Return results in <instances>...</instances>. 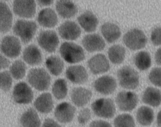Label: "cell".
I'll return each mask as SVG.
<instances>
[{
    "label": "cell",
    "instance_id": "1",
    "mask_svg": "<svg viewBox=\"0 0 161 127\" xmlns=\"http://www.w3.org/2000/svg\"><path fill=\"white\" fill-rule=\"evenodd\" d=\"M60 53L63 59L69 64L80 63L85 58L82 48L72 42H66L62 44Z\"/></svg>",
    "mask_w": 161,
    "mask_h": 127
},
{
    "label": "cell",
    "instance_id": "2",
    "mask_svg": "<svg viewBox=\"0 0 161 127\" xmlns=\"http://www.w3.org/2000/svg\"><path fill=\"white\" fill-rule=\"evenodd\" d=\"M27 78L31 85L38 91L47 90L50 85V76L43 68L31 69L28 73Z\"/></svg>",
    "mask_w": 161,
    "mask_h": 127
},
{
    "label": "cell",
    "instance_id": "3",
    "mask_svg": "<svg viewBox=\"0 0 161 127\" xmlns=\"http://www.w3.org/2000/svg\"><path fill=\"white\" fill-rule=\"evenodd\" d=\"M117 77L121 87L127 89H136L139 84L138 72L132 68L125 66L117 71Z\"/></svg>",
    "mask_w": 161,
    "mask_h": 127
},
{
    "label": "cell",
    "instance_id": "4",
    "mask_svg": "<svg viewBox=\"0 0 161 127\" xmlns=\"http://www.w3.org/2000/svg\"><path fill=\"white\" fill-rule=\"evenodd\" d=\"M36 22L30 20L19 19L14 27V32L24 44L29 43L33 38L37 30Z\"/></svg>",
    "mask_w": 161,
    "mask_h": 127
},
{
    "label": "cell",
    "instance_id": "5",
    "mask_svg": "<svg viewBox=\"0 0 161 127\" xmlns=\"http://www.w3.org/2000/svg\"><path fill=\"white\" fill-rule=\"evenodd\" d=\"M123 41L125 46L130 50H138L146 47L147 43V38L143 31L133 29L125 34Z\"/></svg>",
    "mask_w": 161,
    "mask_h": 127
},
{
    "label": "cell",
    "instance_id": "6",
    "mask_svg": "<svg viewBox=\"0 0 161 127\" xmlns=\"http://www.w3.org/2000/svg\"><path fill=\"white\" fill-rule=\"evenodd\" d=\"M92 109L99 117L111 119L116 113V107L113 100L110 98L98 99L92 103Z\"/></svg>",
    "mask_w": 161,
    "mask_h": 127
},
{
    "label": "cell",
    "instance_id": "7",
    "mask_svg": "<svg viewBox=\"0 0 161 127\" xmlns=\"http://www.w3.org/2000/svg\"><path fill=\"white\" fill-rule=\"evenodd\" d=\"M115 101L120 111L130 112L137 106L138 98L136 94L134 92L122 91L118 93Z\"/></svg>",
    "mask_w": 161,
    "mask_h": 127
},
{
    "label": "cell",
    "instance_id": "8",
    "mask_svg": "<svg viewBox=\"0 0 161 127\" xmlns=\"http://www.w3.org/2000/svg\"><path fill=\"white\" fill-rule=\"evenodd\" d=\"M39 46L46 51L52 53L56 50L59 43V37L53 30L42 31L37 38Z\"/></svg>",
    "mask_w": 161,
    "mask_h": 127
},
{
    "label": "cell",
    "instance_id": "9",
    "mask_svg": "<svg viewBox=\"0 0 161 127\" xmlns=\"http://www.w3.org/2000/svg\"><path fill=\"white\" fill-rule=\"evenodd\" d=\"M13 98L16 103L29 104L33 99V92L30 86L24 82L19 83L14 87Z\"/></svg>",
    "mask_w": 161,
    "mask_h": 127
},
{
    "label": "cell",
    "instance_id": "10",
    "mask_svg": "<svg viewBox=\"0 0 161 127\" xmlns=\"http://www.w3.org/2000/svg\"><path fill=\"white\" fill-rule=\"evenodd\" d=\"M1 48L3 53L9 58H16L20 54L21 46L18 38L14 36H7L3 37Z\"/></svg>",
    "mask_w": 161,
    "mask_h": 127
},
{
    "label": "cell",
    "instance_id": "11",
    "mask_svg": "<svg viewBox=\"0 0 161 127\" xmlns=\"http://www.w3.org/2000/svg\"><path fill=\"white\" fill-rule=\"evenodd\" d=\"M13 9L15 14L18 16L31 18L36 12V4L34 1H15Z\"/></svg>",
    "mask_w": 161,
    "mask_h": 127
},
{
    "label": "cell",
    "instance_id": "12",
    "mask_svg": "<svg viewBox=\"0 0 161 127\" xmlns=\"http://www.w3.org/2000/svg\"><path fill=\"white\" fill-rule=\"evenodd\" d=\"M76 111V108L69 102H62L55 108L54 116L61 123H69L74 119Z\"/></svg>",
    "mask_w": 161,
    "mask_h": 127
},
{
    "label": "cell",
    "instance_id": "13",
    "mask_svg": "<svg viewBox=\"0 0 161 127\" xmlns=\"http://www.w3.org/2000/svg\"><path fill=\"white\" fill-rule=\"evenodd\" d=\"M95 90L100 94L109 95L113 94L117 88V82L112 76L105 75L97 79L94 84Z\"/></svg>",
    "mask_w": 161,
    "mask_h": 127
},
{
    "label": "cell",
    "instance_id": "14",
    "mask_svg": "<svg viewBox=\"0 0 161 127\" xmlns=\"http://www.w3.org/2000/svg\"><path fill=\"white\" fill-rule=\"evenodd\" d=\"M88 68L94 75L107 72L110 68V64L106 56L99 53L91 57L87 63Z\"/></svg>",
    "mask_w": 161,
    "mask_h": 127
},
{
    "label": "cell",
    "instance_id": "15",
    "mask_svg": "<svg viewBox=\"0 0 161 127\" xmlns=\"http://www.w3.org/2000/svg\"><path fill=\"white\" fill-rule=\"evenodd\" d=\"M58 31L63 39L67 40H76L81 34V30L79 25L74 21L69 20L63 23L58 28Z\"/></svg>",
    "mask_w": 161,
    "mask_h": 127
},
{
    "label": "cell",
    "instance_id": "16",
    "mask_svg": "<svg viewBox=\"0 0 161 127\" xmlns=\"http://www.w3.org/2000/svg\"><path fill=\"white\" fill-rule=\"evenodd\" d=\"M66 75L71 82L82 84L88 80V75L85 67L81 65H74L67 69Z\"/></svg>",
    "mask_w": 161,
    "mask_h": 127
},
{
    "label": "cell",
    "instance_id": "17",
    "mask_svg": "<svg viewBox=\"0 0 161 127\" xmlns=\"http://www.w3.org/2000/svg\"><path fill=\"white\" fill-rule=\"evenodd\" d=\"M83 46L88 52L101 51L104 49L105 43L103 38L97 34L87 35L83 38Z\"/></svg>",
    "mask_w": 161,
    "mask_h": 127
},
{
    "label": "cell",
    "instance_id": "18",
    "mask_svg": "<svg viewBox=\"0 0 161 127\" xmlns=\"http://www.w3.org/2000/svg\"><path fill=\"white\" fill-rule=\"evenodd\" d=\"M92 97V92L89 89L82 87L74 88L70 95L71 101L78 107L85 106L89 102Z\"/></svg>",
    "mask_w": 161,
    "mask_h": 127
},
{
    "label": "cell",
    "instance_id": "19",
    "mask_svg": "<svg viewBox=\"0 0 161 127\" xmlns=\"http://www.w3.org/2000/svg\"><path fill=\"white\" fill-rule=\"evenodd\" d=\"M78 21L81 27L87 32L95 31L99 23L97 16L89 11H86L79 16Z\"/></svg>",
    "mask_w": 161,
    "mask_h": 127
},
{
    "label": "cell",
    "instance_id": "20",
    "mask_svg": "<svg viewBox=\"0 0 161 127\" xmlns=\"http://www.w3.org/2000/svg\"><path fill=\"white\" fill-rule=\"evenodd\" d=\"M38 23L44 28H52L58 23V17L55 12L51 8H46L40 11L38 14Z\"/></svg>",
    "mask_w": 161,
    "mask_h": 127
},
{
    "label": "cell",
    "instance_id": "21",
    "mask_svg": "<svg viewBox=\"0 0 161 127\" xmlns=\"http://www.w3.org/2000/svg\"><path fill=\"white\" fill-rule=\"evenodd\" d=\"M56 9L59 15L63 18L74 17L78 13L77 5L70 1H58L56 3Z\"/></svg>",
    "mask_w": 161,
    "mask_h": 127
},
{
    "label": "cell",
    "instance_id": "22",
    "mask_svg": "<svg viewBox=\"0 0 161 127\" xmlns=\"http://www.w3.org/2000/svg\"><path fill=\"white\" fill-rule=\"evenodd\" d=\"M0 12H1V32L2 33L8 32L12 28L13 23V14L12 12L5 3H0Z\"/></svg>",
    "mask_w": 161,
    "mask_h": 127
},
{
    "label": "cell",
    "instance_id": "23",
    "mask_svg": "<svg viewBox=\"0 0 161 127\" xmlns=\"http://www.w3.org/2000/svg\"><path fill=\"white\" fill-rule=\"evenodd\" d=\"M23 58L27 64L32 66L39 65L42 61L41 51L34 45H30L24 49Z\"/></svg>",
    "mask_w": 161,
    "mask_h": 127
},
{
    "label": "cell",
    "instance_id": "24",
    "mask_svg": "<svg viewBox=\"0 0 161 127\" xmlns=\"http://www.w3.org/2000/svg\"><path fill=\"white\" fill-rule=\"evenodd\" d=\"M143 102L152 107H157L161 103V91L154 87H147L142 97Z\"/></svg>",
    "mask_w": 161,
    "mask_h": 127
},
{
    "label": "cell",
    "instance_id": "25",
    "mask_svg": "<svg viewBox=\"0 0 161 127\" xmlns=\"http://www.w3.org/2000/svg\"><path fill=\"white\" fill-rule=\"evenodd\" d=\"M102 34L108 43L115 42L121 36L120 28L114 23L106 22L101 28Z\"/></svg>",
    "mask_w": 161,
    "mask_h": 127
},
{
    "label": "cell",
    "instance_id": "26",
    "mask_svg": "<svg viewBox=\"0 0 161 127\" xmlns=\"http://www.w3.org/2000/svg\"><path fill=\"white\" fill-rule=\"evenodd\" d=\"M36 109L42 113H49L53 108L52 96L49 93L41 94L36 100L34 102Z\"/></svg>",
    "mask_w": 161,
    "mask_h": 127
},
{
    "label": "cell",
    "instance_id": "27",
    "mask_svg": "<svg viewBox=\"0 0 161 127\" xmlns=\"http://www.w3.org/2000/svg\"><path fill=\"white\" fill-rule=\"evenodd\" d=\"M20 122L23 127H40L41 124L38 114L34 109L31 108L22 114Z\"/></svg>",
    "mask_w": 161,
    "mask_h": 127
},
{
    "label": "cell",
    "instance_id": "28",
    "mask_svg": "<svg viewBox=\"0 0 161 127\" xmlns=\"http://www.w3.org/2000/svg\"><path fill=\"white\" fill-rule=\"evenodd\" d=\"M154 117L153 110L148 106H141L136 111V119L141 126H148L151 125Z\"/></svg>",
    "mask_w": 161,
    "mask_h": 127
},
{
    "label": "cell",
    "instance_id": "29",
    "mask_svg": "<svg viewBox=\"0 0 161 127\" xmlns=\"http://www.w3.org/2000/svg\"><path fill=\"white\" fill-rule=\"evenodd\" d=\"M126 52L125 48L121 45H113L108 50V57L113 64H119L124 61Z\"/></svg>",
    "mask_w": 161,
    "mask_h": 127
},
{
    "label": "cell",
    "instance_id": "30",
    "mask_svg": "<svg viewBox=\"0 0 161 127\" xmlns=\"http://www.w3.org/2000/svg\"><path fill=\"white\" fill-rule=\"evenodd\" d=\"M46 64L50 73L54 76H59L64 70V62L58 56L52 55L49 57L46 61Z\"/></svg>",
    "mask_w": 161,
    "mask_h": 127
},
{
    "label": "cell",
    "instance_id": "31",
    "mask_svg": "<svg viewBox=\"0 0 161 127\" xmlns=\"http://www.w3.org/2000/svg\"><path fill=\"white\" fill-rule=\"evenodd\" d=\"M134 63L136 66L139 70L144 71L147 70L151 65V57L147 52L140 51L136 53L134 57Z\"/></svg>",
    "mask_w": 161,
    "mask_h": 127
},
{
    "label": "cell",
    "instance_id": "32",
    "mask_svg": "<svg viewBox=\"0 0 161 127\" xmlns=\"http://www.w3.org/2000/svg\"><path fill=\"white\" fill-rule=\"evenodd\" d=\"M52 93L57 99H63L66 97L67 95L68 87L64 79H59L55 81L53 86Z\"/></svg>",
    "mask_w": 161,
    "mask_h": 127
},
{
    "label": "cell",
    "instance_id": "33",
    "mask_svg": "<svg viewBox=\"0 0 161 127\" xmlns=\"http://www.w3.org/2000/svg\"><path fill=\"white\" fill-rule=\"evenodd\" d=\"M26 69L27 67L24 62L21 60H16L10 67V73L15 80H21L26 75Z\"/></svg>",
    "mask_w": 161,
    "mask_h": 127
},
{
    "label": "cell",
    "instance_id": "34",
    "mask_svg": "<svg viewBox=\"0 0 161 127\" xmlns=\"http://www.w3.org/2000/svg\"><path fill=\"white\" fill-rule=\"evenodd\" d=\"M114 127H135L134 119L132 116L128 113L119 115L114 119Z\"/></svg>",
    "mask_w": 161,
    "mask_h": 127
},
{
    "label": "cell",
    "instance_id": "35",
    "mask_svg": "<svg viewBox=\"0 0 161 127\" xmlns=\"http://www.w3.org/2000/svg\"><path fill=\"white\" fill-rule=\"evenodd\" d=\"M1 88L4 92H8L12 87L13 85L11 74L7 71L1 72Z\"/></svg>",
    "mask_w": 161,
    "mask_h": 127
},
{
    "label": "cell",
    "instance_id": "36",
    "mask_svg": "<svg viewBox=\"0 0 161 127\" xmlns=\"http://www.w3.org/2000/svg\"><path fill=\"white\" fill-rule=\"evenodd\" d=\"M149 80L155 86L161 87V68L152 69L148 75Z\"/></svg>",
    "mask_w": 161,
    "mask_h": 127
},
{
    "label": "cell",
    "instance_id": "37",
    "mask_svg": "<svg viewBox=\"0 0 161 127\" xmlns=\"http://www.w3.org/2000/svg\"><path fill=\"white\" fill-rule=\"evenodd\" d=\"M91 117V111L88 108L82 109L78 116V121L79 124L85 125L90 120Z\"/></svg>",
    "mask_w": 161,
    "mask_h": 127
},
{
    "label": "cell",
    "instance_id": "38",
    "mask_svg": "<svg viewBox=\"0 0 161 127\" xmlns=\"http://www.w3.org/2000/svg\"><path fill=\"white\" fill-rule=\"evenodd\" d=\"M151 40L154 46H161V27H157L153 30Z\"/></svg>",
    "mask_w": 161,
    "mask_h": 127
},
{
    "label": "cell",
    "instance_id": "39",
    "mask_svg": "<svg viewBox=\"0 0 161 127\" xmlns=\"http://www.w3.org/2000/svg\"><path fill=\"white\" fill-rule=\"evenodd\" d=\"M88 127H112V126L111 124L107 121L99 119L92 121L89 124Z\"/></svg>",
    "mask_w": 161,
    "mask_h": 127
},
{
    "label": "cell",
    "instance_id": "40",
    "mask_svg": "<svg viewBox=\"0 0 161 127\" xmlns=\"http://www.w3.org/2000/svg\"><path fill=\"white\" fill-rule=\"evenodd\" d=\"M42 127H62L61 125L52 119H46L43 122Z\"/></svg>",
    "mask_w": 161,
    "mask_h": 127
},
{
    "label": "cell",
    "instance_id": "41",
    "mask_svg": "<svg viewBox=\"0 0 161 127\" xmlns=\"http://www.w3.org/2000/svg\"><path fill=\"white\" fill-rule=\"evenodd\" d=\"M10 65V61L2 54H1V69H5L7 68Z\"/></svg>",
    "mask_w": 161,
    "mask_h": 127
},
{
    "label": "cell",
    "instance_id": "42",
    "mask_svg": "<svg viewBox=\"0 0 161 127\" xmlns=\"http://www.w3.org/2000/svg\"><path fill=\"white\" fill-rule=\"evenodd\" d=\"M154 59L156 64L161 66V47L158 49L155 52Z\"/></svg>",
    "mask_w": 161,
    "mask_h": 127
},
{
    "label": "cell",
    "instance_id": "43",
    "mask_svg": "<svg viewBox=\"0 0 161 127\" xmlns=\"http://www.w3.org/2000/svg\"><path fill=\"white\" fill-rule=\"evenodd\" d=\"M53 2V1H38L39 5L42 6H49L51 5Z\"/></svg>",
    "mask_w": 161,
    "mask_h": 127
},
{
    "label": "cell",
    "instance_id": "44",
    "mask_svg": "<svg viewBox=\"0 0 161 127\" xmlns=\"http://www.w3.org/2000/svg\"><path fill=\"white\" fill-rule=\"evenodd\" d=\"M156 123L158 127H161V110L159 111L157 114Z\"/></svg>",
    "mask_w": 161,
    "mask_h": 127
}]
</instances>
